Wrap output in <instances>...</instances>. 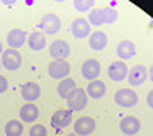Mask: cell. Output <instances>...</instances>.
Segmentation results:
<instances>
[{"label": "cell", "instance_id": "obj_1", "mask_svg": "<svg viewBox=\"0 0 153 136\" xmlns=\"http://www.w3.org/2000/svg\"><path fill=\"white\" fill-rule=\"evenodd\" d=\"M114 102L119 106V107H124V109H129V107H134L138 104V94L131 88H121L117 90L114 95Z\"/></svg>", "mask_w": 153, "mask_h": 136}, {"label": "cell", "instance_id": "obj_2", "mask_svg": "<svg viewBox=\"0 0 153 136\" xmlns=\"http://www.w3.org/2000/svg\"><path fill=\"white\" fill-rule=\"evenodd\" d=\"M70 63L66 60H53L48 65V73L53 80H63L70 73Z\"/></svg>", "mask_w": 153, "mask_h": 136}, {"label": "cell", "instance_id": "obj_3", "mask_svg": "<svg viewBox=\"0 0 153 136\" xmlns=\"http://www.w3.org/2000/svg\"><path fill=\"white\" fill-rule=\"evenodd\" d=\"M39 27L44 34H49V36H55L56 33H60L61 29V19L56 14H44L41 22H39Z\"/></svg>", "mask_w": 153, "mask_h": 136}, {"label": "cell", "instance_id": "obj_4", "mask_svg": "<svg viewBox=\"0 0 153 136\" xmlns=\"http://www.w3.org/2000/svg\"><path fill=\"white\" fill-rule=\"evenodd\" d=\"M2 65H4V68H7V70H10V71L19 70L22 65L21 53L17 49H12V48L4 49V53H2Z\"/></svg>", "mask_w": 153, "mask_h": 136}, {"label": "cell", "instance_id": "obj_5", "mask_svg": "<svg viewBox=\"0 0 153 136\" xmlns=\"http://www.w3.org/2000/svg\"><path fill=\"white\" fill-rule=\"evenodd\" d=\"M66 102H68L70 111H82V109H85V106L88 102V95L83 88H75L70 97L66 99Z\"/></svg>", "mask_w": 153, "mask_h": 136}, {"label": "cell", "instance_id": "obj_6", "mask_svg": "<svg viewBox=\"0 0 153 136\" xmlns=\"http://www.w3.org/2000/svg\"><path fill=\"white\" fill-rule=\"evenodd\" d=\"M73 129H75L76 136H88L95 131V121L88 116H83V117H78V119L73 123Z\"/></svg>", "mask_w": 153, "mask_h": 136}, {"label": "cell", "instance_id": "obj_7", "mask_svg": "<svg viewBox=\"0 0 153 136\" xmlns=\"http://www.w3.org/2000/svg\"><path fill=\"white\" fill-rule=\"evenodd\" d=\"M128 82H129V85H133V87H140V85H143L145 82H146L148 78V70L146 66L143 65H136L133 66L131 70L128 71Z\"/></svg>", "mask_w": 153, "mask_h": 136}, {"label": "cell", "instance_id": "obj_8", "mask_svg": "<svg viewBox=\"0 0 153 136\" xmlns=\"http://www.w3.org/2000/svg\"><path fill=\"white\" fill-rule=\"evenodd\" d=\"M49 54L53 60H66L70 56V46L65 39H56L49 46Z\"/></svg>", "mask_w": 153, "mask_h": 136}, {"label": "cell", "instance_id": "obj_9", "mask_svg": "<svg viewBox=\"0 0 153 136\" xmlns=\"http://www.w3.org/2000/svg\"><path fill=\"white\" fill-rule=\"evenodd\" d=\"M119 128H121V131H123V135L134 136V135L140 133V129H141V123H140V119L134 117V116H126V117H123Z\"/></svg>", "mask_w": 153, "mask_h": 136}, {"label": "cell", "instance_id": "obj_10", "mask_svg": "<svg viewBox=\"0 0 153 136\" xmlns=\"http://www.w3.org/2000/svg\"><path fill=\"white\" fill-rule=\"evenodd\" d=\"M128 65H126L124 61H112L109 65V70H107V75H109L111 80L114 82H123L128 77Z\"/></svg>", "mask_w": 153, "mask_h": 136}, {"label": "cell", "instance_id": "obj_11", "mask_svg": "<svg viewBox=\"0 0 153 136\" xmlns=\"http://www.w3.org/2000/svg\"><path fill=\"white\" fill-rule=\"evenodd\" d=\"M71 123V111L70 109H60L56 111L53 117H51V126L55 129H63Z\"/></svg>", "mask_w": 153, "mask_h": 136}, {"label": "cell", "instance_id": "obj_12", "mask_svg": "<svg viewBox=\"0 0 153 136\" xmlns=\"http://www.w3.org/2000/svg\"><path fill=\"white\" fill-rule=\"evenodd\" d=\"M82 75L83 78H87V80H97L99 75H100V63H99L97 60H94V58H90V60H87L85 63L82 65Z\"/></svg>", "mask_w": 153, "mask_h": 136}, {"label": "cell", "instance_id": "obj_13", "mask_svg": "<svg viewBox=\"0 0 153 136\" xmlns=\"http://www.w3.org/2000/svg\"><path fill=\"white\" fill-rule=\"evenodd\" d=\"M71 34L75 36L76 39H83L90 36V24L87 22V19H82V17H78L75 21L71 22Z\"/></svg>", "mask_w": 153, "mask_h": 136}, {"label": "cell", "instance_id": "obj_14", "mask_svg": "<svg viewBox=\"0 0 153 136\" xmlns=\"http://www.w3.org/2000/svg\"><path fill=\"white\" fill-rule=\"evenodd\" d=\"M116 54L119 56V61H126V60H129V58H133V56L136 54V46H134L133 41L124 39V41H121V43L117 44Z\"/></svg>", "mask_w": 153, "mask_h": 136}, {"label": "cell", "instance_id": "obj_15", "mask_svg": "<svg viewBox=\"0 0 153 136\" xmlns=\"http://www.w3.org/2000/svg\"><path fill=\"white\" fill-rule=\"evenodd\" d=\"M21 95L27 102H34L36 99H39L41 95V87H39L38 82H26L21 87Z\"/></svg>", "mask_w": 153, "mask_h": 136}, {"label": "cell", "instance_id": "obj_16", "mask_svg": "<svg viewBox=\"0 0 153 136\" xmlns=\"http://www.w3.org/2000/svg\"><path fill=\"white\" fill-rule=\"evenodd\" d=\"M26 41H27V34L22 29H12L7 34V43H9V46L12 49H17V48H21V46H24Z\"/></svg>", "mask_w": 153, "mask_h": 136}, {"label": "cell", "instance_id": "obj_17", "mask_svg": "<svg viewBox=\"0 0 153 136\" xmlns=\"http://www.w3.org/2000/svg\"><path fill=\"white\" fill-rule=\"evenodd\" d=\"M87 95L88 97H92L94 100H99V99H102L105 95V83L104 82H100L97 78V80H92L88 82V87H87Z\"/></svg>", "mask_w": 153, "mask_h": 136}, {"label": "cell", "instance_id": "obj_18", "mask_svg": "<svg viewBox=\"0 0 153 136\" xmlns=\"http://www.w3.org/2000/svg\"><path fill=\"white\" fill-rule=\"evenodd\" d=\"M27 44L33 51H43L46 48V36L41 31H34L27 36Z\"/></svg>", "mask_w": 153, "mask_h": 136}, {"label": "cell", "instance_id": "obj_19", "mask_svg": "<svg viewBox=\"0 0 153 136\" xmlns=\"http://www.w3.org/2000/svg\"><path fill=\"white\" fill-rule=\"evenodd\" d=\"M88 46H90V49H94V51L104 49L105 46H107V36H105V33H102V31L92 33L90 38H88Z\"/></svg>", "mask_w": 153, "mask_h": 136}, {"label": "cell", "instance_id": "obj_20", "mask_svg": "<svg viewBox=\"0 0 153 136\" xmlns=\"http://www.w3.org/2000/svg\"><path fill=\"white\" fill-rule=\"evenodd\" d=\"M21 119L24 121V123H34V121L38 119V116H39V109L34 106V104L27 102L26 106H22L21 107Z\"/></svg>", "mask_w": 153, "mask_h": 136}, {"label": "cell", "instance_id": "obj_21", "mask_svg": "<svg viewBox=\"0 0 153 136\" xmlns=\"http://www.w3.org/2000/svg\"><path fill=\"white\" fill-rule=\"evenodd\" d=\"M75 88H76L75 80H71V78H63V80L58 83V95H60L61 99H68Z\"/></svg>", "mask_w": 153, "mask_h": 136}, {"label": "cell", "instance_id": "obj_22", "mask_svg": "<svg viewBox=\"0 0 153 136\" xmlns=\"http://www.w3.org/2000/svg\"><path fill=\"white\" fill-rule=\"evenodd\" d=\"M22 123L17 119H10L5 124V135L7 136H21L22 135Z\"/></svg>", "mask_w": 153, "mask_h": 136}, {"label": "cell", "instance_id": "obj_23", "mask_svg": "<svg viewBox=\"0 0 153 136\" xmlns=\"http://www.w3.org/2000/svg\"><path fill=\"white\" fill-rule=\"evenodd\" d=\"M88 24H92V26L99 27L104 24V19H102V9H95L94 7L92 10L88 12V19H87Z\"/></svg>", "mask_w": 153, "mask_h": 136}, {"label": "cell", "instance_id": "obj_24", "mask_svg": "<svg viewBox=\"0 0 153 136\" xmlns=\"http://www.w3.org/2000/svg\"><path fill=\"white\" fill-rule=\"evenodd\" d=\"M73 7L76 12H90L95 7V2L94 0H75Z\"/></svg>", "mask_w": 153, "mask_h": 136}, {"label": "cell", "instance_id": "obj_25", "mask_svg": "<svg viewBox=\"0 0 153 136\" xmlns=\"http://www.w3.org/2000/svg\"><path fill=\"white\" fill-rule=\"evenodd\" d=\"M102 19L104 24H114L117 21V10L112 7H102Z\"/></svg>", "mask_w": 153, "mask_h": 136}, {"label": "cell", "instance_id": "obj_26", "mask_svg": "<svg viewBox=\"0 0 153 136\" xmlns=\"http://www.w3.org/2000/svg\"><path fill=\"white\" fill-rule=\"evenodd\" d=\"M29 136H48V131L43 124H34L29 129Z\"/></svg>", "mask_w": 153, "mask_h": 136}, {"label": "cell", "instance_id": "obj_27", "mask_svg": "<svg viewBox=\"0 0 153 136\" xmlns=\"http://www.w3.org/2000/svg\"><path fill=\"white\" fill-rule=\"evenodd\" d=\"M7 88H9V82L4 75H0V94L7 92Z\"/></svg>", "mask_w": 153, "mask_h": 136}, {"label": "cell", "instance_id": "obj_28", "mask_svg": "<svg viewBox=\"0 0 153 136\" xmlns=\"http://www.w3.org/2000/svg\"><path fill=\"white\" fill-rule=\"evenodd\" d=\"M146 104L150 106V109L153 107V90H150V92H148V95H146Z\"/></svg>", "mask_w": 153, "mask_h": 136}, {"label": "cell", "instance_id": "obj_29", "mask_svg": "<svg viewBox=\"0 0 153 136\" xmlns=\"http://www.w3.org/2000/svg\"><path fill=\"white\" fill-rule=\"evenodd\" d=\"M66 136H76V135H75V133H68Z\"/></svg>", "mask_w": 153, "mask_h": 136}, {"label": "cell", "instance_id": "obj_30", "mask_svg": "<svg viewBox=\"0 0 153 136\" xmlns=\"http://www.w3.org/2000/svg\"><path fill=\"white\" fill-rule=\"evenodd\" d=\"M0 53H4V48H2V43H0Z\"/></svg>", "mask_w": 153, "mask_h": 136}]
</instances>
